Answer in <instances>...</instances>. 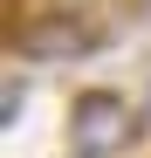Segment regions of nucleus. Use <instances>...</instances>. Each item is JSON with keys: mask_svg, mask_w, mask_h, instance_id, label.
I'll list each match as a JSON object with an SVG mask.
<instances>
[{"mask_svg": "<svg viewBox=\"0 0 151 158\" xmlns=\"http://www.w3.org/2000/svg\"><path fill=\"white\" fill-rule=\"evenodd\" d=\"M89 48H103V28H89V14H69V7H41V14H14L7 21V55L21 69H62V62H83Z\"/></svg>", "mask_w": 151, "mask_h": 158, "instance_id": "1", "label": "nucleus"}, {"mask_svg": "<svg viewBox=\"0 0 151 158\" xmlns=\"http://www.w3.org/2000/svg\"><path fill=\"white\" fill-rule=\"evenodd\" d=\"M137 124L144 117L131 110L124 89H83L69 103V158H117V151H131Z\"/></svg>", "mask_w": 151, "mask_h": 158, "instance_id": "2", "label": "nucleus"}, {"mask_svg": "<svg viewBox=\"0 0 151 158\" xmlns=\"http://www.w3.org/2000/svg\"><path fill=\"white\" fill-rule=\"evenodd\" d=\"M0 110H7V124H21V110H28V69H7V96H0Z\"/></svg>", "mask_w": 151, "mask_h": 158, "instance_id": "3", "label": "nucleus"}, {"mask_svg": "<svg viewBox=\"0 0 151 158\" xmlns=\"http://www.w3.org/2000/svg\"><path fill=\"white\" fill-rule=\"evenodd\" d=\"M131 7H151V0H131Z\"/></svg>", "mask_w": 151, "mask_h": 158, "instance_id": "4", "label": "nucleus"}]
</instances>
